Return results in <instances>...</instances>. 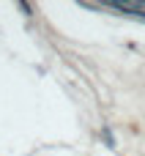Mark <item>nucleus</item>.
Segmentation results:
<instances>
[{
	"label": "nucleus",
	"instance_id": "f257e3e1",
	"mask_svg": "<svg viewBox=\"0 0 145 156\" xmlns=\"http://www.w3.org/2000/svg\"><path fill=\"white\" fill-rule=\"evenodd\" d=\"M110 8H115V11H126V14H134V16H140V19H145L143 14V3H107Z\"/></svg>",
	"mask_w": 145,
	"mask_h": 156
}]
</instances>
